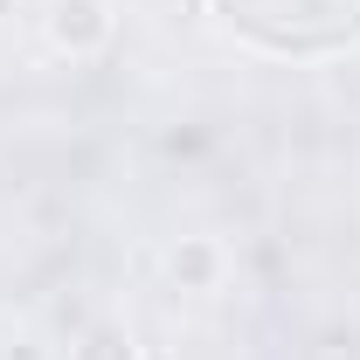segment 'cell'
<instances>
[{"label":"cell","mask_w":360,"mask_h":360,"mask_svg":"<svg viewBox=\"0 0 360 360\" xmlns=\"http://www.w3.org/2000/svg\"><path fill=\"white\" fill-rule=\"evenodd\" d=\"M243 42L270 56H340L360 49V0H208Z\"/></svg>","instance_id":"obj_1"}]
</instances>
